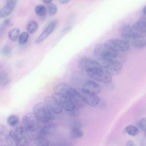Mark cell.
<instances>
[{"mask_svg":"<svg viewBox=\"0 0 146 146\" xmlns=\"http://www.w3.org/2000/svg\"><path fill=\"white\" fill-rule=\"evenodd\" d=\"M28 131L20 123L12 127L9 134L20 146H28L31 142V138Z\"/></svg>","mask_w":146,"mask_h":146,"instance_id":"obj_1","label":"cell"},{"mask_svg":"<svg viewBox=\"0 0 146 146\" xmlns=\"http://www.w3.org/2000/svg\"><path fill=\"white\" fill-rule=\"evenodd\" d=\"M33 113L40 122L43 123H48L55 118L54 114L43 102L36 104L33 106Z\"/></svg>","mask_w":146,"mask_h":146,"instance_id":"obj_2","label":"cell"},{"mask_svg":"<svg viewBox=\"0 0 146 146\" xmlns=\"http://www.w3.org/2000/svg\"><path fill=\"white\" fill-rule=\"evenodd\" d=\"M86 72L90 77L98 81L105 84H109L112 82V74L103 67L94 68Z\"/></svg>","mask_w":146,"mask_h":146,"instance_id":"obj_3","label":"cell"},{"mask_svg":"<svg viewBox=\"0 0 146 146\" xmlns=\"http://www.w3.org/2000/svg\"><path fill=\"white\" fill-rule=\"evenodd\" d=\"M94 53L98 59H115L118 55V52L102 44H98L95 45Z\"/></svg>","mask_w":146,"mask_h":146,"instance_id":"obj_4","label":"cell"},{"mask_svg":"<svg viewBox=\"0 0 146 146\" xmlns=\"http://www.w3.org/2000/svg\"><path fill=\"white\" fill-rule=\"evenodd\" d=\"M98 62L111 74H118L122 68V64L115 59H98Z\"/></svg>","mask_w":146,"mask_h":146,"instance_id":"obj_5","label":"cell"},{"mask_svg":"<svg viewBox=\"0 0 146 146\" xmlns=\"http://www.w3.org/2000/svg\"><path fill=\"white\" fill-rule=\"evenodd\" d=\"M40 121L33 113H29L23 117V126L28 131L34 132L38 128Z\"/></svg>","mask_w":146,"mask_h":146,"instance_id":"obj_6","label":"cell"},{"mask_svg":"<svg viewBox=\"0 0 146 146\" xmlns=\"http://www.w3.org/2000/svg\"><path fill=\"white\" fill-rule=\"evenodd\" d=\"M65 94L78 108L80 110L85 107L86 103L82 95L75 89L70 87L66 91Z\"/></svg>","mask_w":146,"mask_h":146,"instance_id":"obj_7","label":"cell"},{"mask_svg":"<svg viewBox=\"0 0 146 146\" xmlns=\"http://www.w3.org/2000/svg\"><path fill=\"white\" fill-rule=\"evenodd\" d=\"M104 44L109 48L118 53L128 50L130 47L129 44L126 41L116 39L108 40Z\"/></svg>","mask_w":146,"mask_h":146,"instance_id":"obj_8","label":"cell"},{"mask_svg":"<svg viewBox=\"0 0 146 146\" xmlns=\"http://www.w3.org/2000/svg\"><path fill=\"white\" fill-rule=\"evenodd\" d=\"M52 96L57 101L62 108L66 111L67 113L77 108L73 104L68 97L64 94L54 92L52 94Z\"/></svg>","mask_w":146,"mask_h":146,"instance_id":"obj_9","label":"cell"},{"mask_svg":"<svg viewBox=\"0 0 146 146\" xmlns=\"http://www.w3.org/2000/svg\"><path fill=\"white\" fill-rule=\"evenodd\" d=\"M78 66L80 70L85 72L94 68L103 67L98 61L87 57H83L80 58Z\"/></svg>","mask_w":146,"mask_h":146,"instance_id":"obj_10","label":"cell"},{"mask_svg":"<svg viewBox=\"0 0 146 146\" xmlns=\"http://www.w3.org/2000/svg\"><path fill=\"white\" fill-rule=\"evenodd\" d=\"M44 103L54 114H60L63 108L57 101L52 96H47L44 99Z\"/></svg>","mask_w":146,"mask_h":146,"instance_id":"obj_11","label":"cell"},{"mask_svg":"<svg viewBox=\"0 0 146 146\" xmlns=\"http://www.w3.org/2000/svg\"><path fill=\"white\" fill-rule=\"evenodd\" d=\"M121 33L122 36L125 38L133 39L144 37L134 29L133 26L129 25L126 24L122 27Z\"/></svg>","mask_w":146,"mask_h":146,"instance_id":"obj_12","label":"cell"},{"mask_svg":"<svg viewBox=\"0 0 146 146\" xmlns=\"http://www.w3.org/2000/svg\"><path fill=\"white\" fill-rule=\"evenodd\" d=\"M57 23L58 21L56 19L53 20L50 22L36 39L35 42L37 43H39L43 41L54 31Z\"/></svg>","mask_w":146,"mask_h":146,"instance_id":"obj_13","label":"cell"},{"mask_svg":"<svg viewBox=\"0 0 146 146\" xmlns=\"http://www.w3.org/2000/svg\"><path fill=\"white\" fill-rule=\"evenodd\" d=\"M82 92L96 94L100 92L101 88L96 82L92 80L86 82L83 86Z\"/></svg>","mask_w":146,"mask_h":146,"instance_id":"obj_14","label":"cell"},{"mask_svg":"<svg viewBox=\"0 0 146 146\" xmlns=\"http://www.w3.org/2000/svg\"><path fill=\"white\" fill-rule=\"evenodd\" d=\"M81 95L85 103L90 106H95L100 102V97L96 94L82 92Z\"/></svg>","mask_w":146,"mask_h":146,"instance_id":"obj_15","label":"cell"},{"mask_svg":"<svg viewBox=\"0 0 146 146\" xmlns=\"http://www.w3.org/2000/svg\"><path fill=\"white\" fill-rule=\"evenodd\" d=\"M17 1L14 0L7 1L5 5L0 10V18L6 17L12 13L15 6Z\"/></svg>","mask_w":146,"mask_h":146,"instance_id":"obj_16","label":"cell"},{"mask_svg":"<svg viewBox=\"0 0 146 146\" xmlns=\"http://www.w3.org/2000/svg\"><path fill=\"white\" fill-rule=\"evenodd\" d=\"M57 126L54 123H49L44 126L40 131L37 137H44L53 133L56 130Z\"/></svg>","mask_w":146,"mask_h":146,"instance_id":"obj_17","label":"cell"},{"mask_svg":"<svg viewBox=\"0 0 146 146\" xmlns=\"http://www.w3.org/2000/svg\"><path fill=\"white\" fill-rule=\"evenodd\" d=\"M131 44L134 47L142 48L146 46V39L145 38H141L132 39Z\"/></svg>","mask_w":146,"mask_h":146,"instance_id":"obj_18","label":"cell"},{"mask_svg":"<svg viewBox=\"0 0 146 146\" xmlns=\"http://www.w3.org/2000/svg\"><path fill=\"white\" fill-rule=\"evenodd\" d=\"M49 141L44 137H37L35 139L32 146H48Z\"/></svg>","mask_w":146,"mask_h":146,"instance_id":"obj_19","label":"cell"},{"mask_svg":"<svg viewBox=\"0 0 146 146\" xmlns=\"http://www.w3.org/2000/svg\"><path fill=\"white\" fill-rule=\"evenodd\" d=\"M70 87L68 84L61 83L57 85L54 88V92L65 94L66 91Z\"/></svg>","mask_w":146,"mask_h":146,"instance_id":"obj_20","label":"cell"},{"mask_svg":"<svg viewBox=\"0 0 146 146\" xmlns=\"http://www.w3.org/2000/svg\"><path fill=\"white\" fill-rule=\"evenodd\" d=\"M7 121L11 127H15L20 123L19 117L15 114L11 115L9 116L7 118Z\"/></svg>","mask_w":146,"mask_h":146,"instance_id":"obj_21","label":"cell"},{"mask_svg":"<svg viewBox=\"0 0 146 146\" xmlns=\"http://www.w3.org/2000/svg\"><path fill=\"white\" fill-rule=\"evenodd\" d=\"M38 28V25L37 22L33 20L30 21L27 25V30L31 34H33L36 32Z\"/></svg>","mask_w":146,"mask_h":146,"instance_id":"obj_22","label":"cell"},{"mask_svg":"<svg viewBox=\"0 0 146 146\" xmlns=\"http://www.w3.org/2000/svg\"><path fill=\"white\" fill-rule=\"evenodd\" d=\"M20 31L17 28L11 29L8 33V36L9 38L12 41H15L19 36Z\"/></svg>","mask_w":146,"mask_h":146,"instance_id":"obj_23","label":"cell"},{"mask_svg":"<svg viewBox=\"0 0 146 146\" xmlns=\"http://www.w3.org/2000/svg\"><path fill=\"white\" fill-rule=\"evenodd\" d=\"M36 14L38 16L43 17L46 14V9L44 6L42 5H38L36 6L35 8Z\"/></svg>","mask_w":146,"mask_h":146,"instance_id":"obj_24","label":"cell"},{"mask_svg":"<svg viewBox=\"0 0 146 146\" xmlns=\"http://www.w3.org/2000/svg\"><path fill=\"white\" fill-rule=\"evenodd\" d=\"M125 131L129 135L132 136H135L139 132L138 129L135 126L129 125L127 126L125 128Z\"/></svg>","mask_w":146,"mask_h":146,"instance_id":"obj_25","label":"cell"},{"mask_svg":"<svg viewBox=\"0 0 146 146\" xmlns=\"http://www.w3.org/2000/svg\"><path fill=\"white\" fill-rule=\"evenodd\" d=\"M83 132L81 128H72L70 132V135L74 138H79L83 135Z\"/></svg>","mask_w":146,"mask_h":146,"instance_id":"obj_26","label":"cell"},{"mask_svg":"<svg viewBox=\"0 0 146 146\" xmlns=\"http://www.w3.org/2000/svg\"><path fill=\"white\" fill-rule=\"evenodd\" d=\"M9 79L7 74L5 72L1 73L0 75V85L2 87L6 86L9 83Z\"/></svg>","mask_w":146,"mask_h":146,"instance_id":"obj_27","label":"cell"},{"mask_svg":"<svg viewBox=\"0 0 146 146\" xmlns=\"http://www.w3.org/2000/svg\"><path fill=\"white\" fill-rule=\"evenodd\" d=\"M5 140L7 146H19L16 141L9 133L5 137Z\"/></svg>","mask_w":146,"mask_h":146,"instance_id":"obj_28","label":"cell"},{"mask_svg":"<svg viewBox=\"0 0 146 146\" xmlns=\"http://www.w3.org/2000/svg\"><path fill=\"white\" fill-rule=\"evenodd\" d=\"M48 14L50 16H53L56 14L57 11V7L54 3L48 4L47 6Z\"/></svg>","mask_w":146,"mask_h":146,"instance_id":"obj_29","label":"cell"},{"mask_svg":"<svg viewBox=\"0 0 146 146\" xmlns=\"http://www.w3.org/2000/svg\"><path fill=\"white\" fill-rule=\"evenodd\" d=\"M29 35L27 32H22L19 37V42L22 45L25 44L27 42L29 37Z\"/></svg>","mask_w":146,"mask_h":146,"instance_id":"obj_30","label":"cell"},{"mask_svg":"<svg viewBox=\"0 0 146 146\" xmlns=\"http://www.w3.org/2000/svg\"><path fill=\"white\" fill-rule=\"evenodd\" d=\"M67 113L68 115L71 117H77L79 116L80 114V109L78 108H76L75 109Z\"/></svg>","mask_w":146,"mask_h":146,"instance_id":"obj_31","label":"cell"},{"mask_svg":"<svg viewBox=\"0 0 146 146\" xmlns=\"http://www.w3.org/2000/svg\"><path fill=\"white\" fill-rule=\"evenodd\" d=\"M8 130L7 127L1 124L0 125V136L3 137L5 136L6 137L9 133H8Z\"/></svg>","mask_w":146,"mask_h":146,"instance_id":"obj_32","label":"cell"},{"mask_svg":"<svg viewBox=\"0 0 146 146\" xmlns=\"http://www.w3.org/2000/svg\"><path fill=\"white\" fill-rule=\"evenodd\" d=\"M1 51L2 54L5 56H8L11 53V48L7 45L3 46L1 48Z\"/></svg>","mask_w":146,"mask_h":146,"instance_id":"obj_33","label":"cell"},{"mask_svg":"<svg viewBox=\"0 0 146 146\" xmlns=\"http://www.w3.org/2000/svg\"><path fill=\"white\" fill-rule=\"evenodd\" d=\"M137 22L143 28L146 30V17L140 18Z\"/></svg>","mask_w":146,"mask_h":146,"instance_id":"obj_34","label":"cell"},{"mask_svg":"<svg viewBox=\"0 0 146 146\" xmlns=\"http://www.w3.org/2000/svg\"><path fill=\"white\" fill-rule=\"evenodd\" d=\"M82 125L81 122L79 120L74 121L71 125L72 128H81Z\"/></svg>","mask_w":146,"mask_h":146,"instance_id":"obj_35","label":"cell"},{"mask_svg":"<svg viewBox=\"0 0 146 146\" xmlns=\"http://www.w3.org/2000/svg\"><path fill=\"white\" fill-rule=\"evenodd\" d=\"M139 125L141 129L144 131L146 130V118L143 117L139 122Z\"/></svg>","mask_w":146,"mask_h":146,"instance_id":"obj_36","label":"cell"},{"mask_svg":"<svg viewBox=\"0 0 146 146\" xmlns=\"http://www.w3.org/2000/svg\"><path fill=\"white\" fill-rule=\"evenodd\" d=\"M10 23V21L9 19H6L2 23V25L1 26L0 28V31L2 30V31L6 28V27L8 26Z\"/></svg>","mask_w":146,"mask_h":146,"instance_id":"obj_37","label":"cell"},{"mask_svg":"<svg viewBox=\"0 0 146 146\" xmlns=\"http://www.w3.org/2000/svg\"><path fill=\"white\" fill-rule=\"evenodd\" d=\"M126 146H135L134 142L132 141H129L127 142Z\"/></svg>","mask_w":146,"mask_h":146,"instance_id":"obj_38","label":"cell"},{"mask_svg":"<svg viewBox=\"0 0 146 146\" xmlns=\"http://www.w3.org/2000/svg\"><path fill=\"white\" fill-rule=\"evenodd\" d=\"M141 146H146V139L144 138L141 140Z\"/></svg>","mask_w":146,"mask_h":146,"instance_id":"obj_39","label":"cell"},{"mask_svg":"<svg viewBox=\"0 0 146 146\" xmlns=\"http://www.w3.org/2000/svg\"><path fill=\"white\" fill-rule=\"evenodd\" d=\"M60 3L62 4H66L69 3L70 1L68 0H63L59 1Z\"/></svg>","mask_w":146,"mask_h":146,"instance_id":"obj_40","label":"cell"},{"mask_svg":"<svg viewBox=\"0 0 146 146\" xmlns=\"http://www.w3.org/2000/svg\"><path fill=\"white\" fill-rule=\"evenodd\" d=\"M52 1L51 0H43L42 1L44 3L48 4L51 3Z\"/></svg>","mask_w":146,"mask_h":146,"instance_id":"obj_41","label":"cell"},{"mask_svg":"<svg viewBox=\"0 0 146 146\" xmlns=\"http://www.w3.org/2000/svg\"><path fill=\"white\" fill-rule=\"evenodd\" d=\"M142 12L143 14L145 15H146V5L143 9Z\"/></svg>","mask_w":146,"mask_h":146,"instance_id":"obj_42","label":"cell"},{"mask_svg":"<svg viewBox=\"0 0 146 146\" xmlns=\"http://www.w3.org/2000/svg\"><path fill=\"white\" fill-rule=\"evenodd\" d=\"M0 146H7V145H0Z\"/></svg>","mask_w":146,"mask_h":146,"instance_id":"obj_43","label":"cell"},{"mask_svg":"<svg viewBox=\"0 0 146 146\" xmlns=\"http://www.w3.org/2000/svg\"><path fill=\"white\" fill-rule=\"evenodd\" d=\"M144 132H145V136H146V130H145Z\"/></svg>","mask_w":146,"mask_h":146,"instance_id":"obj_44","label":"cell"}]
</instances>
